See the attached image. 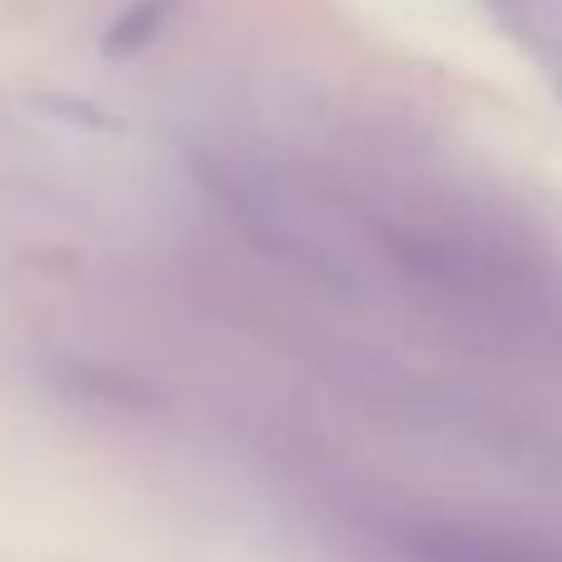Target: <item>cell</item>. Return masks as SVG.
<instances>
[{
    "mask_svg": "<svg viewBox=\"0 0 562 562\" xmlns=\"http://www.w3.org/2000/svg\"><path fill=\"white\" fill-rule=\"evenodd\" d=\"M390 262L419 306L445 311L464 336L494 346H562V277L533 252L474 223H400L385 233Z\"/></svg>",
    "mask_w": 562,
    "mask_h": 562,
    "instance_id": "obj_1",
    "label": "cell"
},
{
    "mask_svg": "<svg viewBox=\"0 0 562 562\" xmlns=\"http://www.w3.org/2000/svg\"><path fill=\"white\" fill-rule=\"evenodd\" d=\"M168 5H173V0H138V5L114 25V35H109V49H134V45H144V40L154 35L158 20L168 15Z\"/></svg>",
    "mask_w": 562,
    "mask_h": 562,
    "instance_id": "obj_3",
    "label": "cell"
},
{
    "mask_svg": "<svg viewBox=\"0 0 562 562\" xmlns=\"http://www.w3.org/2000/svg\"><path fill=\"white\" fill-rule=\"evenodd\" d=\"M409 543H415L419 562H562V553L548 543L514 538V533H488V528H464V524L415 528Z\"/></svg>",
    "mask_w": 562,
    "mask_h": 562,
    "instance_id": "obj_2",
    "label": "cell"
}]
</instances>
